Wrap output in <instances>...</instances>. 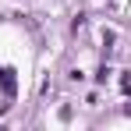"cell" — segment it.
<instances>
[]
</instances>
